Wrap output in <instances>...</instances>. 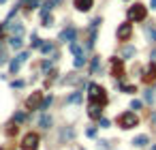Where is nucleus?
<instances>
[{
    "label": "nucleus",
    "instance_id": "nucleus-3",
    "mask_svg": "<svg viewBox=\"0 0 156 150\" xmlns=\"http://www.w3.org/2000/svg\"><path fill=\"white\" fill-rule=\"evenodd\" d=\"M39 148V135L36 133H26L22 139V150H36Z\"/></svg>",
    "mask_w": 156,
    "mask_h": 150
},
{
    "label": "nucleus",
    "instance_id": "nucleus-21",
    "mask_svg": "<svg viewBox=\"0 0 156 150\" xmlns=\"http://www.w3.org/2000/svg\"><path fill=\"white\" fill-rule=\"evenodd\" d=\"M133 54H135V47H131V45L122 49V56H124V58H128V56H133Z\"/></svg>",
    "mask_w": 156,
    "mask_h": 150
},
{
    "label": "nucleus",
    "instance_id": "nucleus-15",
    "mask_svg": "<svg viewBox=\"0 0 156 150\" xmlns=\"http://www.w3.org/2000/svg\"><path fill=\"white\" fill-rule=\"evenodd\" d=\"M9 41H11V47H13V49H20V47L24 45V41H22V37H11Z\"/></svg>",
    "mask_w": 156,
    "mask_h": 150
},
{
    "label": "nucleus",
    "instance_id": "nucleus-38",
    "mask_svg": "<svg viewBox=\"0 0 156 150\" xmlns=\"http://www.w3.org/2000/svg\"><path fill=\"white\" fill-rule=\"evenodd\" d=\"M0 2H4V0H0Z\"/></svg>",
    "mask_w": 156,
    "mask_h": 150
},
{
    "label": "nucleus",
    "instance_id": "nucleus-13",
    "mask_svg": "<svg viewBox=\"0 0 156 150\" xmlns=\"http://www.w3.org/2000/svg\"><path fill=\"white\" fill-rule=\"evenodd\" d=\"M39 125H41L43 129H49V127H51V118L47 116V114H43V116L39 118Z\"/></svg>",
    "mask_w": 156,
    "mask_h": 150
},
{
    "label": "nucleus",
    "instance_id": "nucleus-19",
    "mask_svg": "<svg viewBox=\"0 0 156 150\" xmlns=\"http://www.w3.org/2000/svg\"><path fill=\"white\" fill-rule=\"evenodd\" d=\"M41 51H43V54H51V51H53V45H51V43H43V45H41Z\"/></svg>",
    "mask_w": 156,
    "mask_h": 150
},
{
    "label": "nucleus",
    "instance_id": "nucleus-22",
    "mask_svg": "<svg viewBox=\"0 0 156 150\" xmlns=\"http://www.w3.org/2000/svg\"><path fill=\"white\" fill-rule=\"evenodd\" d=\"M84 64H86V58H84V54H81V56H77V58H75V67H77V69H81Z\"/></svg>",
    "mask_w": 156,
    "mask_h": 150
},
{
    "label": "nucleus",
    "instance_id": "nucleus-7",
    "mask_svg": "<svg viewBox=\"0 0 156 150\" xmlns=\"http://www.w3.org/2000/svg\"><path fill=\"white\" fill-rule=\"evenodd\" d=\"M26 105H28L30 109H32V107H34V109H41V94H39V92H34L30 99L26 101Z\"/></svg>",
    "mask_w": 156,
    "mask_h": 150
},
{
    "label": "nucleus",
    "instance_id": "nucleus-14",
    "mask_svg": "<svg viewBox=\"0 0 156 150\" xmlns=\"http://www.w3.org/2000/svg\"><path fill=\"white\" fill-rule=\"evenodd\" d=\"M81 96H84V92L77 90V92H73L69 99H66V103H79V101H81Z\"/></svg>",
    "mask_w": 156,
    "mask_h": 150
},
{
    "label": "nucleus",
    "instance_id": "nucleus-35",
    "mask_svg": "<svg viewBox=\"0 0 156 150\" xmlns=\"http://www.w3.org/2000/svg\"><path fill=\"white\" fill-rule=\"evenodd\" d=\"M152 122H154V125H156V112L152 114Z\"/></svg>",
    "mask_w": 156,
    "mask_h": 150
},
{
    "label": "nucleus",
    "instance_id": "nucleus-31",
    "mask_svg": "<svg viewBox=\"0 0 156 150\" xmlns=\"http://www.w3.org/2000/svg\"><path fill=\"white\" fill-rule=\"evenodd\" d=\"M17 58H20V60H22V62H26V60H28V54H26V51H24V54H20V56H17Z\"/></svg>",
    "mask_w": 156,
    "mask_h": 150
},
{
    "label": "nucleus",
    "instance_id": "nucleus-16",
    "mask_svg": "<svg viewBox=\"0 0 156 150\" xmlns=\"http://www.w3.org/2000/svg\"><path fill=\"white\" fill-rule=\"evenodd\" d=\"M71 51H73L75 56H81V54H84V47H81L79 43H75V41H73V43H71Z\"/></svg>",
    "mask_w": 156,
    "mask_h": 150
},
{
    "label": "nucleus",
    "instance_id": "nucleus-23",
    "mask_svg": "<svg viewBox=\"0 0 156 150\" xmlns=\"http://www.w3.org/2000/svg\"><path fill=\"white\" fill-rule=\"evenodd\" d=\"M24 4H26V9H34L39 4V0H24Z\"/></svg>",
    "mask_w": 156,
    "mask_h": 150
},
{
    "label": "nucleus",
    "instance_id": "nucleus-8",
    "mask_svg": "<svg viewBox=\"0 0 156 150\" xmlns=\"http://www.w3.org/2000/svg\"><path fill=\"white\" fill-rule=\"evenodd\" d=\"M111 67H113V75H116V77H122V75H124V64H122V60L113 58Z\"/></svg>",
    "mask_w": 156,
    "mask_h": 150
},
{
    "label": "nucleus",
    "instance_id": "nucleus-12",
    "mask_svg": "<svg viewBox=\"0 0 156 150\" xmlns=\"http://www.w3.org/2000/svg\"><path fill=\"white\" fill-rule=\"evenodd\" d=\"M148 142H150V139H148V135H137V137L133 139V144H135L137 148H143V146H148Z\"/></svg>",
    "mask_w": 156,
    "mask_h": 150
},
{
    "label": "nucleus",
    "instance_id": "nucleus-28",
    "mask_svg": "<svg viewBox=\"0 0 156 150\" xmlns=\"http://www.w3.org/2000/svg\"><path fill=\"white\" fill-rule=\"evenodd\" d=\"M131 107H133V109H139V107H141V101H133Z\"/></svg>",
    "mask_w": 156,
    "mask_h": 150
},
{
    "label": "nucleus",
    "instance_id": "nucleus-1",
    "mask_svg": "<svg viewBox=\"0 0 156 150\" xmlns=\"http://www.w3.org/2000/svg\"><path fill=\"white\" fill-rule=\"evenodd\" d=\"M88 96H90V105H100V107H105L107 105V94H105V90L100 88L98 84H90L88 86Z\"/></svg>",
    "mask_w": 156,
    "mask_h": 150
},
{
    "label": "nucleus",
    "instance_id": "nucleus-32",
    "mask_svg": "<svg viewBox=\"0 0 156 150\" xmlns=\"http://www.w3.org/2000/svg\"><path fill=\"white\" fill-rule=\"evenodd\" d=\"M150 39H152V41H154V43H156V30H154V28H152V30H150Z\"/></svg>",
    "mask_w": 156,
    "mask_h": 150
},
{
    "label": "nucleus",
    "instance_id": "nucleus-10",
    "mask_svg": "<svg viewBox=\"0 0 156 150\" xmlns=\"http://www.w3.org/2000/svg\"><path fill=\"white\" fill-rule=\"evenodd\" d=\"M143 79H145V82H154V79H156V64H154V62L148 67V71H145Z\"/></svg>",
    "mask_w": 156,
    "mask_h": 150
},
{
    "label": "nucleus",
    "instance_id": "nucleus-24",
    "mask_svg": "<svg viewBox=\"0 0 156 150\" xmlns=\"http://www.w3.org/2000/svg\"><path fill=\"white\" fill-rule=\"evenodd\" d=\"M51 15H47V13H43V26H51Z\"/></svg>",
    "mask_w": 156,
    "mask_h": 150
},
{
    "label": "nucleus",
    "instance_id": "nucleus-9",
    "mask_svg": "<svg viewBox=\"0 0 156 150\" xmlns=\"http://www.w3.org/2000/svg\"><path fill=\"white\" fill-rule=\"evenodd\" d=\"M92 4H94V0H75V7L79 11H90Z\"/></svg>",
    "mask_w": 156,
    "mask_h": 150
},
{
    "label": "nucleus",
    "instance_id": "nucleus-26",
    "mask_svg": "<svg viewBox=\"0 0 156 150\" xmlns=\"http://www.w3.org/2000/svg\"><path fill=\"white\" fill-rule=\"evenodd\" d=\"M122 90L124 92H137V88L135 86H122Z\"/></svg>",
    "mask_w": 156,
    "mask_h": 150
},
{
    "label": "nucleus",
    "instance_id": "nucleus-20",
    "mask_svg": "<svg viewBox=\"0 0 156 150\" xmlns=\"http://www.w3.org/2000/svg\"><path fill=\"white\" fill-rule=\"evenodd\" d=\"M49 105H51V94H49V96H45V99H43V103H41V112H45V109L49 107Z\"/></svg>",
    "mask_w": 156,
    "mask_h": 150
},
{
    "label": "nucleus",
    "instance_id": "nucleus-30",
    "mask_svg": "<svg viewBox=\"0 0 156 150\" xmlns=\"http://www.w3.org/2000/svg\"><path fill=\"white\" fill-rule=\"evenodd\" d=\"M24 118H26L24 114H17V116H15V122H24Z\"/></svg>",
    "mask_w": 156,
    "mask_h": 150
},
{
    "label": "nucleus",
    "instance_id": "nucleus-5",
    "mask_svg": "<svg viewBox=\"0 0 156 150\" xmlns=\"http://www.w3.org/2000/svg\"><path fill=\"white\" fill-rule=\"evenodd\" d=\"M131 34H133V26L128 24V22L118 28V39H120V41H128V39H131Z\"/></svg>",
    "mask_w": 156,
    "mask_h": 150
},
{
    "label": "nucleus",
    "instance_id": "nucleus-6",
    "mask_svg": "<svg viewBox=\"0 0 156 150\" xmlns=\"http://www.w3.org/2000/svg\"><path fill=\"white\" fill-rule=\"evenodd\" d=\"M75 34H77V30L73 28V26H69L66 30H62L60 41H62V43H73V41H75Z\"/></svg>",
    "mask_w": 156,
    "mask_h": 150
},
{
    "label": "nucleus",
    "instance_id": "nucleus-27",
    "mask_svg": "<svg viewBox=\"0 0 156 150\" xmlns=\"http://www.w3.org/2000/svg\"><path fill=\"white\" fill-rule=\"evenodd\" d=\"M98 122H100V127H103V129H107V127H109V120H107V118H100Z\"/></svg>",
    "mask_w": 156,
    "mask_h": 150
},
{
    "label": "nucleus",
    "instance_id": "nucleus-37",
    "mask_svg": "<svg viewBox=\"0 0 156 150\" xmlns=\"http://www.w3.org/2000/svg\"><path fill=\"white\" fill-rule=\"evenodd\" d=\"M152 150H156V146H154V148H152Z\"/></svg>",
    "mask_w": 156,
    "mask_h": 150
},
{
    "label": "nucleus",
    "instance_id": "nucleus-36",
    "mask_svg": "<svg viewBox=\"0 0 156 150\" xmlns=\"http://www.w3.org/2000/svg\"><path fill=\"white\" fill-rule=\"evenodd\" d=\"M152 9H156V0H152Z\"/></svg>",
    "mask_w": 156,
    "mask_h": 150
},
{
    "label": "nucleus",
    "instance_id": "nucleus-18",
    "mask_svg": "<svg viewBox=\"0 0 156 150\" xmlns=\"http://www.w3.org/2000/svg\"><path fill=\"white\" fill-rule=\"evenodd\" d=\"M98 64H100V58L96 56V58H92V67H90V69H92V75H96L98 73Z\"/></svg>",
    "mask_w": 156,
    "mask_h": 150
},
{
    "label": "nucleus",
    "instance_id": "nucleus-2",
    "mask_svg": "<svg viewBox=\"0 0 156 150\" xmlns=\"http://www.w3.org/2000/svg\"><path fill=\"white\" fill-rule=\"evenodd\" d=\"M137 122H139V118H137L135 112H124L118 116V127H122V129H133L137 127Z\"/></svg>",
    "mask_w": 156,
    "mask_h": 150
},
{
    "label": "nucleus",
    "instance_id": "nucleus-4",
    "mask_svg": "<svg viewBox=\"0 0 156 150\" xmlns=\"http://www.w3.org/2000/svg\"><path fill=\"white\" fill-rule=\"evenodd\" d=\"M145 15H148V11H145L143 4H135L131 11H128V17H131V20H135V22H143Z\"/></svg>",
    "mask_w": 156,
    "mask_h": 150
},
{
    "label": "nucleus",
    "instance_id": "nucleus-11",
    "mask_svg": "<svg viewBox=\"0 0 156 150\" xmlns=\"http://www.w3.org/2000/svg\"><path fill=\"white\" fill-rule=\"evenodd\" d=\"M9 30H13V37H22L24 34V26L22 24H6Z\"/></svg>",
    "mask_w": 156,
    "mask_h": 150
},
{
    "label": "nucleus",
    "instance_id": "nucleus-17",
    "mask_svg": "<svg viewBox=\"0 0 156 150\" xmlns=\"http://www.w3.org/2000/svg\"><path fill=\"white\" fill-rule=\"evenodd\" d=\"M20 67H22V60H20V58H17V60H11V64H9L11 73H17V71H20Z\"/></svg>",
    "mask_w": 156,
    "mask_h": 150
},
{
    "label": "nucleus",
    "instance_id": "nucleus-29",
    "mask_svg": "<svg viewBox=\"0 0 156 150\" xmlns=\"http://www.w3.org/2000/svg\"><path fill=\"white\" fill-rule=\"evenodd\" d=\"M145 101H148V103H154V94L148 92V94H145Z\"/></svg>",
    "mask_w": 156,
    "mask_h": 150
},
{
    "label": "nucleus",
    "instance_id": "nucleus-33",
    "mask_svg": "<svg viewBox=\"0 0 156 150\" xmlns=\"http://www.w3.org/2000/svg\"><path fill=\"white\" fill-rule=\"evenodd\" d=\"M49 67H51V62H49V60H45V62H43V71H47Z\"/></svg>",
    "mask_w": 156,
    "mask_h": 150
},
{
    "label": "nucleus",
    "instance_id": "nucleus-34",
    "mask_svg": "<svg viewBox=\"0 0 156 150\" xmlns=\"http://www.w3.org/2000/svg\"><path fill=\"white\" fill-rule=\"evenodd\" d=\"M4 62H6V56H4V54H0V67H2Z\"/></svg>",
    "mask_w": 156,
    "mask_h": 150
},
{
    "label": "nucleus",
    "instance_id": "nucleus-25",
    "mask_svg": "<svg viewBox=\"0 0 156 150\" xmlns=\"http://www.w3.org/2000/svg\"><path fill=\"white\" fill-rule=\"evenodd\" d=\"M43 43H41V39L36 37V34H32V47H41Z\"/></svg>",
    "mask_w": 156,
    "mask_h": 150
}]
</instances>
